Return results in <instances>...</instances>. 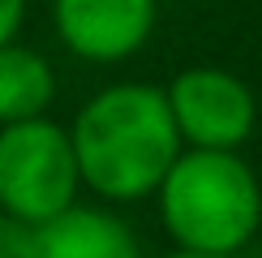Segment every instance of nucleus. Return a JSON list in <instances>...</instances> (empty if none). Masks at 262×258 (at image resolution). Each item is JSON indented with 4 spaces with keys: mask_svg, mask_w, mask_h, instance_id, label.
<instances>
[{
    "mask_svg": "<svg viewBox=\"0 0 262 258\" xmlns=\"http://www.w3.org/2000/svg\"><path fill=\"white\" fill-rule=\"evenodd\" d=\"M82 185L103 202H138L155 193L181 155L168 91L150 82H112L91 95L69 125Z\"/></svg>",
    "mask_w": 262,
    "mask_h": 258,
    "instance_id": "f257e3e1",
    "label": "nucleus"
},
{
    "mask_svg": "<svg viewBox=\"0 0 262 258\" xmlns=\"http://www.w3.org/2000/svg\"><path fill=\"white\" fill-rule=\"evenodd\" d=\"M159 193L163 232L189 254H241L262 224V185L241 150H181Z\"/></svg>",
    "mask_w": 262,
    "mask_h": 258,
    "instance_id": "f03ea898",
    "label": "nucleus"
},
{
    "mask_svg": "<svg viewBox=\"0 0 262 258\" xmlns=\"http://www.w3.org/2000/svg\"><path fill=\"white\" fill-rule=\"evenodd\" d=\"M82 172L69 129L35 121L0 125V211L30 224H48L78 202Z\"/></svg>",
    "mask_w": 262,
    "mask_h": 258,
    "instance_id": "7ed1b4c3",
    "label": "nucleus"
},
{
    "mask_svg": "<svg viewBox=\"0 0 262 258\" xmlns=\"http://www.w3.org/2000/svg\"><path fill=\"white\" fill-rule=\"evenodd\" d=\"M163 91H168L181 142L198 150H241L249 142L258 103L245 78L215 64H193V69H181Z\"/></svg>",
    "mask_w": 262,
    "mask_h": 258,
    "instance_id": "20e7f679",
    "label": "nucleus"
},
{
    "mask_svg": "<svg viewBox=\"0 0 262 258\" xmlns=\"http://www.w3.org/2000/svg\"><path fill=\"white\" fill-rule=\"evenodd\" d=\"M155 0H52L60 43L86 64H116L146 48L155 30Z\"/></svg>",
    "mask_w": 262,
    "mask_h": 258,
    "instance_id": "39448f33",
    "label": "nucleus"
},
{
    "mask_svg": "<svg viewBox=\"0 0 262 258\" xmlns=\"http://www.w3.org/2000/svg\"><path fill=\"white\" fill-rule=\"evenodd\" d=\"M35 258H142V245L121 215L73 202L56 220L39 224Z\"/></svg>",
    "mask_w": 262,
    "mask_h": 258,
    "instance_id": "423d86ee",
    "label": "nucleus"
},
{
    "mask_svg": "<svg viewBox=\"0 0 262 258\" xmlns=\"http://www.w3.org/2000/svg\"><path fill=\"white\" fill-rule=\"evenodd\" d=\"M56 99V69L39 48L9 43L0 48V125L48 116Z\"/></svg>",
    "mask_w": 262,
    "mask_h": 258,
    "instance_id": "0eeeda50",
    "label": "nucleus"
},
{
    "mask_svg": "<svg viewBox=\"0 0 262 258\" xmlns=\"http://www.w3.org/2000/svg\"><path fill=\"white\" fill-rule=\"evenodd\" d=\"M35 250H39V224L0 211V258H35Z\"/></svg>",
    "mask_w": 262,
    "mask_h": 258,
    "instance_id": "6e6552de",
    "label": "nucleus"
},
{
    "mask_svg": "<svg viewBox=\"0 0 262 258\" xmlns=\"http://www.w3.org/2000/svg\"><path fill=\"white\" fill-rule=\"evenodd\" d=\"M21 26H26V0H0V48L17 43Z\"/></svg>",
    "mask_w": 262,
    "mask_h": 258,
    "instance_id": "1a4fd4ad",
    "label": "nucleus"
},
{
    "mask_svg": "<svg viewBox=\"0 0 262 258\" xmlns=\"http://www.w3.org/2000/svg\"><path fill=\"white\" fill-rule=\"evenodd\" d=\"M168 258H232V254H189V250H177V254H168Z\"/></svg>",
    "mask_w": 262,
    "mask_h": 258,
    "instance_id": "9d476101",
    "label": "nucleus"
}]
</instances>
